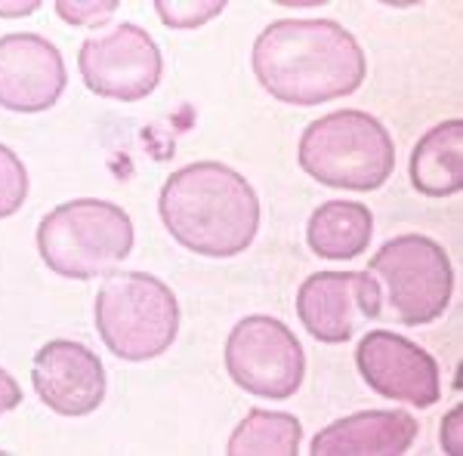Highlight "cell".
<instances>
[{
    "instance_id": "30bf717a",
    "label": "cell",
    "mask_w": 463,
    "mask_h": 456,
    "mask_svg": "<svg viewBox=\"0 0 463 456\" xmlns=\"http://www.w3.org/2000/svg\"><path fill=\"white\" fill-rule=\"evenodd\" d=\"M355 368L380 398L405 401L411 407H432L442 398V373L436 358L402 333H364L355 349Z\"/></svg>"
},
{
    "instance_id": "7c38bea8",
    "label": "cell",
    "mask_w": 463,
    "mask_h": 456,
    "mask_svg": "<svg viewBox=\"0 0 463 456\" xmlns=\"http://www.w3.org/2000/svg\"><path fill=\"white\" fill-rule=\"evenodd\" d=\"M37 398L59 416H90L106 401V368L84 342L50 340L32 364Z\"/></svg>"
},
{
    "instance_id": "5b68a950",
    "label": "cell",
    "mask_w": 463,
    "mask_h": 456,
    "mask_svg": "<svg viewBox=\"0 0 463 456\" xmlns=\"http://www.w3.org/2000/svg\"><path fill=\"white\" fill-rule=\"evenodd\" d=\"M96 330L121 361H152L174 346L179 302L161 278L146 272H115L96 293Z\"/></svg>"
},
{
    "instance_id": "ffe728a7",
    "label": "cell",
    "mask_w": 463,
    "mask_h": 456,
    "mask_svg": "<svg viewBox=\"0 0 463 456\" xmlns=\"http://www.w3.org/2000/svg\"><path fill=\"white\" fill-rule=\"evenodd\" d=\"M22 404V388L19 383L13 379L10 370L0 368V416L10 414V410H16Z\"/></svg>"
},
{
    "instance_id": "5bb4252c",
    "label": "cell",
    "mask_w": 463,
    "mask_h": 456,
    "mask_svg": "<svg viewBox=\"0 0 463 456\" xmlns=\"http://www.w3.org/2000/svg\"><path fill=\"white\" fill-rule=\"evenodd\" d=\"M411 185L427 198H448L463 189V121H442L417 139L411 152Z\"/></svg>"
},
{
    "instance_id": "8992f818",
    "label": "cell",
    "mask_w": 463,
    "mask_h": 456,
    "mask_svg": "<svg viewBox=\"0 0 463 456\" xmlns=\"http://www.w3.org/2000/svg\"><path fill=\"white\" fill-rule=\"evenodd\" d=\"M390 290L392 315L408 327L445 315L454 293V268L445 247L427 235H399L371 256L368 265Z\"/></svg>"
},
{
    "instance_id": "9a60e30c",
    "label": "cell",
    "mask_w": 463,
    "mask_h": 456,
    "mask_svg": "<svg viewBox=\"0 0 463 456\" xmlns=\"http://www.w3.org/2000/svg\"><path fill=\"white\" fill-rule=\"evenodd\" d=\"M374 216L362 200H327L312 210L306 244L321 259H355L371 247Z\"/></svg>"
},
{
    "instance_id": "7402d4cb",
    "label": "cell",
    "mask_w": 463,
    "mask_h": 456,
    "mask_svg": "<svg viewBox=\"0 0 463 456\" xmlns=\"http://www.w3.org/2000/svg\"><path fill=\"white\" fill-rule=\"evenodd\" d=\"M37 0H16V4H0V16H28L37 10Z\"/></svg>"
},
{
    "instance_id": "ac0fdd59",
    "label": "cell",
    "mask_w": 463,
    "mask_h": 456,
    "mask_svg": "<svg viewBox=\"0 0 463 456\" xmlns=\"http://www.w3.org/2000/svg\"><path fill=\"white\" fill-rule=\"evenodd\" d=\"M226 0H183V4H170V0H155V10L164 25L170 28H198L211 22L226 10Z\"/></svg>"
},
{
    "instance_id": "9c48e42d",
    "label": "cell",
    "mask_w": 463,
    "mask_h": 456,
    "mask_svg": "<svg viewBox=\"0 0 463 456\" xmlns=\"http://www.w3.org/2000/svg\"><path fill=\"white\" fill-rule=\"evenodd\" d=\"M383 287L371 272H318L297 290V318L306 333L327 346H340L380 315Z\"/></svg>"
},
{
    "instance_id": "7a4b0ae2",
    "label": "cell",
    "mask_w": 463,
    "mask_h": 456,
    "mask_svg": "<svg viewBox=\"0 0 463 456\" xmlns=\"http://www.w3.org/2000/svg\"><path fill=\"white\" fill-rule=\"evenodd\" d=\"M158 213L179 247L211 259L244 253L260 228V198L253 185L216 161L176 170L161 189Z\"/></svg>"
},
{
    "instance_id": "2e32d148",
    "label": "cell",
    "mask_w": 463,
    "mask_h": 456,
    "mask_svg": "<svg viewBox=\"0 0 463 456\" xmlns=\"http://www.w3.org/2000/svg\"><path fill=\"white\" fill-rule=\"evenodd\" d=\"M303 425L294 414L281 410H250L232 432L229 456H297Z\"/></svg>"
},
{
    "instance_id": "4fadbf2b",
    "label": "cell",
    "mask_w": 463,
    "mask_h": 456,
    "mask_svg": "<svg viewBox=\"0 0 463 456\" xmlns=\"http://www.w3.org/2000/svg\"><path fill=\"white\" fill-rule=\"evenodd\" d=\"M420 425L405 410H358L325 425L309 444L312 456H402Z\"/></svg>"
},
{
    "instance_id": "3957f363",
    "label": "cell",
    "mask_w": 463,
    "mask_h": 456,
    "mask_svg": "<svg viewBox=\"0 0 463 456\" xmlns=\"http://www.w3.org/2000/svg\"><path fill=\"white\" fill-rule=\"evenodd\" d=\"M137 231L124 207L99 198H78L53 207L37 226V253L43 265L69 281L111 275L133 250Z\"/></svg>"
},
{
    "instance_id": "277c9868",
    "label": "cell",
    "mask_w": 463,
    "mask_h": 456,
    "mask_svg": "<svg viewBox=\"0 0 463 456\" xmlns=\"http://www.w3.org/2000/svg\"><path fill=\"white\" fill-rule=\"evenodd\" d=\"M297 161L327 189L374 191L395 170V142L374 115L340 108L306 126Z\"/></svg>"
},
{
    "instance_id": "8fae6325",
    "label": "cell",
    "mask_w": 463,
    "mask_h": 456,
    "mask_svg": "<svg viewBox=\"0 0 463 456\" xmlns=\"http://www.w3.org/2000/svg\"><path fill=\"white\" fill-rule=\"evenodd\" d=\"M69 84L65 59L47 37L19 32L0 37V108L37 115L59 102Z\"/></svg>"
},
{
    "instance_id": "52a82bcc",
    "label": "cell",
    "mask_w": 463,
    "mask_h": 456,
    "mask_svg": "<svg viewBox=\"0 0 463 456\" xmlns=\"http://www.w3.org/2000/svg\"><path fill=\"white\" fill-rule=\"evenodd\" d=\"M226 373L238 388L266 401H288L300 392L306 377V351L285 321L272 315H248L232 327Z\"/></svg>"
},
{
    "instance_id": "e0dca14e",
    "label": "cell",
    "mask_w": 463,
    "mask_h": 456,
    "mask_svg": "<svg viewBox=\"0 0 463 456\" xmlns=\"http://www.w3.org/2000/svg\"><path fill=\"white\" fill-rule=\"evenodd\" d=\"M28 198V170L13 148L0 145V219L19 213Z\"/></svg>"
},
{
    "instance_id": "d6986e66",
    "label": "cell",
    "mask_w": 463,
    "mask_h": 456,
    "mask_svg": "<svg viewBox=\"0 0 463 456\" xmlns=\"http://www.w3.org/2000/svg\"><path fill=\"white\" fill-rule=\"evenodd\" d=\"M59 19H65L69 25H102L106 19L115 16V10L121 4L118 0H56Z\"/></svg>"
},
{
    "instance_id": "44dd1931",
    "label": "cell",
    "mask_w": 463,
    "mask_h": 456,
    "mask_svg": "<svg viewBox=\"0 0 463 456\" xmlns=\"http://www.w3.org/2000/svg\"><path fill=\"white\" fill-rule=\"evenodd\" d=\"M442 444L448 453H460V407H454L448 414V420L442 423Z\"/></svg>"
},
{
    "instance_id": "6da1fadb",
    "label": "cell",
    "mask_w": 463,
    "mask_h": 456,
    "mask_svg": "<svg viewBox=\"0 0 463 456\" xmlns=\"http://www.w3.org/2000/svg\"><path fill=\"white\" fill-rule=\"evenodd\" d=\"M250 65L272 99L297 108L353 96L368 74L355 34L334 19L272 22L253 43Z\"/></svg>"
},
{
    "instance_id": "ba28073f",
    "label": "cell",
    "mask_w": 463,
    "mask_h": 456,
    "mask_svg": "<svg viewBox=\"0 0 463 456\" xmlns=\"http://www.w3.org/2000/svg\"><path fill=\"white\" fill-rule=\"evenodd\" d=\"M78 71L90 93L130 106L155 93L164 59L146 28H139L137 22H124L80 43Z\"/></svg>"
}]
</instances>
